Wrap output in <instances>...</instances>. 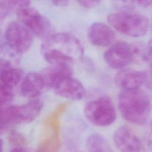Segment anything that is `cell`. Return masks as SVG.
I'll return each instance as SVG.
<instances>
[{
	"mask_svg": "<svg viewBox=\"0 0 152 152\" xmlns=\"http://www.w3.org/2000/svg\"><path fill=\"white\" fill-rule=\"evenodd\" d=\"M44 59L51 65L69 64L81 59L84 48L80 40L68 33H58L50 35L41 46Z\"/></svg>",
	"mask_w": 152,
	"mask_h": 152,
	"instance_id": "obj_1",
	"label": "cell"
},
{
	"mask_svg": "<svg viewBox=\"0 0 152 152\" xmlns=\"http://www.w3.org/2000/svg\"><path fill=\"white\" fill-rule=\"evenodd\" d=\"M118 108L125 120L142 125L148 118L151 103L148 96L142 90H122L118 96Z\"/></svg>",
	"mask_w": 152,
	"mask_h": 152,
	"instance_id": "obj_2",
	"label": "cell"
},
{
	"mask_svg": "<svg viewBox=\"0 0 152 152\" xmlns=\"http://www.w3.org/2000/svg\"><path fill=\"white\" fill-rule=\"evenodd\" d=\"M107 21L118 31L131 37L145 35L149 26L148 18L131 12H118L107 16Z\"/></svg>",
	"mask_w": 152,
	"mask_h": 152,
	"instance_id": "obj_3",
	"label": "cell"
},
{
	"mask_svg": "<svg viewBox=\"0 0 152 152\" xmlns=\"http://www.w3.org/2000/svg\"><path fill=\"white\" fill-rule=\"evenodd\" d=\"M43 103L39 99L21 105H12L1 110V131L9 126L33 121L40 113Z\"/></svg>",
	"mask_w": 152,
	"mask_h": 152,
	"instance_id": "obj_4",
	"label": "cell"
},
{
	"mask_svg": "<svg viewBox=\"0 0 152 152\" xmlns=\"http://www.w3.org/2000/svg\"><path fill=\"white\" fill-rule=\"evenodd\" d=\"M84 112L89 122L99 126L110 125L116 118L114 104L107 96H102L88 102L84 107Z\"/></svg>",
	"mask_w": 152,
	"mask_h": 152,
	"instance_id": "obj_5",
	"label": "cell"
},
{
	"mask_svg": "<svg viewBox=\"0 0 152 152\" xmlns=\"http://www.w3.org/2000/svg\"><path fill=\"white\" fill-rule=\"evenodd\" d=\"M4 37V42L20 54L27 51L33 43L31 32L23 24L17 21L8 24Z\"/></svg>",
	"mask_w": 152,
	"mask_h": 152,
	"instance_id": "obj_6",
	"label": "cell"
},
{
	"mask_svg": "<svg viewBox=\"0 0 152 152\" xmlns=\"http://www.w3.org/2000/svg\"><path fill=\"white\" fill-rule=\"evenodd\" d=\"M17 17L30 31L39 37L46 36L51 31L48 18L34 8L27 7L17 11Z\"/></svg>",
	"mask_w": 152,
	"mask_h": 152,
	"instance_id": "obj_7",
	"label": "cell"
},
{
	"mask_svg": "<svg viewBox=\"0 0 152 152\" xmlns=\"http://www.w3.org/2000/svg\"><path fill=\"white\" fill-rule=\"evenodd\" d=\"M103 56L107 64L114 69L122 68L134 60L131 45L124 41L115 43L105 51Z\"/></svg>",
	"mask_w": 152,
	"mask_h": 152,
	"instance_id": "obj_8",
	"label": "cell"
},
{
	"mask_svg": "<svg viewBox=\"0 0 152 152\" xmlns=\"http://www.w3.org/2000/svg\"><path fill=\"white\" fill-rule=\"evenodd\" d=\"M113 138L116 147L121 152H144L140 140L128 126L118 128Z\"/></svg>",
	"mask_w": 152,
	"mask_h": 152,
	"instance_id": "obj_9",
	"label": "cell"
},
{
	"mask_svg": "<svg viewBox=\"0 0 152 152\" xmlns=\"http://www.w3.org/2000/svg\"><path fill=\"white\" fill-rule=\"evenodd\" d=\"M52 88L59 96L74 100H80L86 94V90L82 83L72 76L61 80Z\"/></svg>",
	"mask_w": 152,
	"mask_h": 152,
	"instance_id": "obj_10",
	"label": "cell"
},
{
	"mask_svg": "<svg viewBox=\"0 0 152 152\" xmlns=\"http://www.w3.org/2000/svg\"><path fill=\"white\" fill-rule=\"evenodd\" d=\"M147 77V74L144 71L126 69L116 74L115 81L123 90H134L139 89L146 81Z\"/></svg>",
	"mask_w": 152,
	"mask_h": 152,
	"instance_id": "obj_11",
	"label": "cell"
},
{
	"mask_svg": "<svg viewBox=\"0 0 152 152\" xmlns=\"http://www.w3.org/2000/svg\"><path fill=\"white\" fill-rule=\"evenodd\" d=\"M114 31L107 24L96 22L88 28L87 37L90 42L94 46L104 47L110 45L115 38Z\"/></svg>",
	"mask_w": 152,
	"mask_h": 152,
	"instance_id": "obj_12",
	"label": "cell"
},
{
	"mask_svg": "<svg viewBox=\"0 0 152 152\" xmlns=\"http://www.w3.org/2000/svg\"><path fill=\"white\" fill-rule=\"evenodd\" d=\"M45 82L41 73L30 72L24 77L21 84V94L27 97H35L42 91Z\"/></svg>",
	"mask_w": 152,
	"mask_h": 152,
	"instance_id": "obj_13",
	"label": "cell"
},
{
	"mask_svg": "<svg viewBox=\"0 0 152 152\" xmlns=\"http://www.w3.org/2000/svg\"><path fill=\"white\" fill-rule=\"evenodd\" d=\"M45 85L52 88L61 80L72 75V69L69 64H57L46 68L42 72Z\"/></svg>",
	"mask_w": 152,
	"mask_h": 152,
	"instance_id": "obj_14",
	"label": "cell"
},
{
	"mask_svg": "<svg viewBox=\"0 0 152 152\" xmlns=\"http://www.w3.org/2000/svg\"><path fill=\"white\" fill-rule=\"evenodd\" d=\"M23 76L21 69L12 67L1 69L0 75V86L14 89L19 83Z\"/></svg>",
	"mask_w": 152,
	"mask_h": 152,
	"instance_id": "obj_15",
	"label": "cell"
},
{
	"mask_svg": "<svg viewBox=\"0 0 152 152\" xmlns=\"http://www.w3.org/2000/svg\"><path fill=\"white\" fill-rule=\"evenodd\" d=\"M87 146L90 152H113L106 138L97 133L92 134L88 137Z\"/></svg>",
	"mask_w": 152,
	"mask_h": 152,
	"instance_id": "obj_16",
	"label": "cell"
},
{
	"mask_svg": "<svg viewBox=\"0 0 152 152\" xmlns=\"http://www.w3.org/2000/svg\"><path fill=\"white\" fill-rule=\"evenodd\" d=\"M29 1H0V17L2 19L7 16L13 10H19L29 7Z\"/></svg>",
	"mask_w": 152,
	"mask_h": 152,
	"instance_id": "obj_17",
	"label": "cell"
},
{
	"mask_svg": "<svg viewBox=\"0 0 152 152\" xmlns=\"http://www.w3.org/2000/svg\"><path fill=\"white\" fill-rule=\"evenodd\" d=\"M131 47L134 56V59H137L142 61H147L149 59L150 53L148 49L143 44L140 43H134L131 44Z\"/></svg>",
	"mask_w": 152,
	"mask_h": 152,
	"instance_id": "obj_18",
	"label": "cell"
},
{
	"mask_svg": "<svg viewBox=\"0 0 152 152\" xmlns=\"http://www.w3.org/2000/svg\"><path fill=\"white\" fill-rule=\"evenodd\" d=\"M9 141L15 147H23L27 144V139L23 134L17 131H12L9 135Z\"/></svg>",
	"mask_w": 152,
	"mask_h": 152,
	"instance_id": "obj_19",
	"label": "cell"
},
{
	"mask_svg": "<svg viewBox=\"0 0 152 152\" xmlns=\"http://www.w3.org/2000/svg\"><path fill=\"white\" fill-rule=\"evenodd\" d=\"M14 97V89L0 86V101L1 107L10 103Z\"/></svg>",
	"mask_w": 152,
	"mask_h": 152,
	"instance_id": "obj_20",
	"label": "cell"
},
{
	"mask_svg": "<svg viewBox=\"0 0 152 152\" xmlns=\"http://www.w3.org/2000/svg\"><path fill=\"white\" fill-rule=\"evenodd\" d=\"M58 144L53 140H47L39 145L36 152H57Z\"/></svg>",
	"mask_w": 152,
	"mask_h": 152,
	"instance_id": "obj_21",
	"label": "cell"
},
{
	"mask_svg": "<svg viewBox=\"0 0 152 152\" xmlns=\"http://www.w3.org/2000/svg\"><path fill=\"white\" fill-rule=\"evenodd\" d=\"M134 1H116L113 2L114 6L120 12H131L134 8Z\"/></svg>",
	"mask_w": 152,
	"mask_h": 152,
	"instance_id": "obj_22",
	"label": "cell"
},
{
	"mask_svg": "<svg viewBox=\"0 0 152 152\" xmlns=\"http://www.w3.org/2000/svg\"><path fill=\"white\" fill-rule=\"evenodd\" d=\"M78 2L83 7L87 8H90L93 7H95L96 6L98 5L100 1H78Z\"/></svg>",
	"mask_w": 152,
	"mask_h": 152,
	"instance_id": "obj_23",
	"label": "cell"
},
{
	"mask_svg": "<svg viewBox=\"0 0 152 152\" xmlns=\"http://www.w3.org/2000/svg\"><path fill=\"white\" fill-rule=\"evenodd\" d=\"M134 2L143 7H147L152 5V1H134Z\"/></svg>",
	"mask_w": 152,
	"mask_h": 152,
	"instance_id": "obj_24",
	"label": "cell"
},
{
	"mask_svg": "<svg viewBox=\"0 0 152 152\" xmlns=\"http://www.w3.org/2000/svg\"><path fill=\"white\" fill-rule=\"evenodd\" d=\"M52 3L56 6L64 7L68 5V4L69 3V1H53Z\"/></svg>",
	"mask_w": 152,
	"mask_h": 152,
	"instance_id": "obj_25",
	"label": "cell"
},
{
	"mask_svg": "<svg viewBox=\"0 0 152 152\" xmlns=\"http://www.w3.org/2000/svg\"><path fill=\"white\" fill-rule=\"evenodd\" d=\"M11 152H28L23 147H14L12 149Z\"/></svg>",
	"mask_w": 152,
	"mask_h": 152,
	"instance_id": "obj_26",
	"label": "cell"
},
{
	"mask_svg": "<svg viewBox=\"0 0 152 152\" xmlns=\"http://www.w3.org/2000/svg\"><path fill=\"white\" fill-rule=\"evenodd\" d=\"M148 50L151 54V55L152 56V38L149 40L148 42Z\"/></svg>",
	"mask_w": 152,
	"mask_h": 152,
	"instance_id": "obj_27",
	"label": "cell"
},
{
	"mask_svg": "<svg viewBox=\"0 0 152 152\" xmlns=\"http://www.w3.org/2000/svg\"><path fill=\"white\" fill-rule=\"evenodd\" d=\"M151 66H152V61H151Z\"/></svg>",
	"mask_w": 152,
	"mask_h": 152,
	"instance_id": "obj_28",
	"label": "cell"
}]
</instances>
